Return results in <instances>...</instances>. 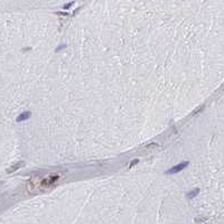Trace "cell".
I'll return each mask as SVG.
<instances>
[{"label":"cell","instance_id":"1","mask_svg":"<svg viewBox=\"0 0 224 224\" xmlns=\"http://www.w3.org/2000/svg\"><path fill=\"white\" fill-rule=\"evenodd\" d=\"M188 165V161H183V163H181V164H178V165H176V166H174L172 168H170L169 170H167L166 172V174H176V172H181V170H183L186 166Z\"/></svg>","mask_w":224,"mask_h":224},{"label":"cell","instance_id":"2","mask_svg":"<svg viewBox=\"0 0 224 224\" xmlns=\"http://www.w3.org/2000/svg\"><path fill=\"white\" fill-rule=\"evenodd\" d=\"M29 117H30V112H24V113H21L17 118V121L18 122H21V121L24 120H27Z\"/></svg>","mask_w":224,"mask_h":224},{"label":"cell","instance_id":"3","mask_svg":"<svg viewBox=\"0 0 224 224\" xmlns=\"http://www.w3.org/2000/svg\"><path fill=\"white\" fill-rule=\"evenodd\" d=\"M197 193H198V190H194L193 192H192V193H188V197L192 198L193 196H194V195H196Z\"/></svg>","mask_w":224,"mask_h":224},{"label":"cell","instance_id":"4","mask_svg":"<svg viewBox=\"0 0 224 224\" xmlns=\"http://www.w3.org/2000/svg\"><path fill=\"white\" fill-rule=\"evenodd\" d=\"M72 5H73V3H67V5H66V6L64 7V8H65V9H67V8H69V7H71Z\"/></svg>","mask_w":224,"mask_h":224}]
</instances>
